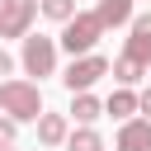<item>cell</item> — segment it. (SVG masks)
<instances>
[{
	"mask_svg": "<svg viewBox=\"0 0 151 151\" xmlns=\"http://www.w3.org/2000/svg\"><path fill=\"white\" fill-rule=\"evenodd\" d=\"M0 113L14 123H38L42 118V90L38 80H0Z\"/></svg>",
	"mask_w": 151,
	"mask_h": 151,
	"instance_id": "obj_1",
	"label": "cell"
},
{
	"mask_svg": "<svg viewBox=\"0 0 151 151\" xmlns=\"http://www.w3.org/2000/svg\"><path fill=\"white\" fill-rule=\"evenodd\" d=\"M99 38H104V24L94 19V9H85V14L76 9V19L61 24V47H66L71 57H90Z\"/></svg>",
	"mask_w": 151,
	"mask_h": 151,
	"instance_id": "obj_2",
	"label": "cell"
},
{
	"mask_svg": "<svg viewBox=\"0 0 151 151\" xmlns=\"http://www.w3.org/2000/svg\"><path fill=\"white\" fill-rule=\"evenodd\" d=\"M24 71L28 76H57V38H42V33H28L24 38V52H19Z\"/></svg>",
	"mask_w": 151,
	"mask_h": 151,
	"instance_id": "obj_3",
	"label": "cell"
},
{
	"mask_svg": "<svg viewBox=\"0 0 151 151\" xmlns=\"http://www.w3.org/2000/svg\"><path fill=\"white\" fill-rule=\"evenodd\" d=\"M109 76V57H99V52H90V57H71V66L61 71V85L71 90V94H85L94 80H104Z\"/></svg>",
	"mask_w": 151,
	"mask_h": 151,
	"instance_id": "obj_4",
	"label": "cell"
},
{
	"mask_svg": "<svg viewBox=\"0 0 151 151\" xmlns=\"http://www.w3.org/2000/svg\"><path fill=\"white\" fill-rule=\"evenodd\" d=\"M38 19V0H0V38H28Z\"/></svg>",
	"mask_w": 151,
	"mask_h": 151,
	"instance_id": "obj_5",
	"label": "cell"
},
{
	"mask_svg": "<svg viewBox=\"0 0 151 151\" xmlns=\"http://www.w3.org/2000/svg\"><path fill=\"white\" fill-rule=\"evenodd\" d=\"M113 151H151V118H127L118 127Z\"/></svg>",
	"mask_w": 151,
	"mask_h": 151,
	"instance_id": "obj_6",
	"label": "cell"
},
{
	"mask_svg": "<svg viewBox=\"0 0 151 151\" xmlns=\"http://www.w3.org/2000/svg\"><path fill=\"white\" fill-rule=\"evenodd\" d=\"M127 57H137L142 66L151 61V9L132 14V24H127Z\"/></svg>",
	"mask_w": 151,
	"mask_h": 151,
	"instance_id": "obj_7",
	"label": "cell"
},
{
	"mask_svg": "<svg viewBox=\"0 0 151 151\" xmlns=\"http://www.w3.org/2000/svg\"><path fill=\"white\" fill-rule=\"evenodd\" d=\"M66 137H71L66 113H42V118H38V142H42V146H66Z\"/></svg>",
	"mask_w": 151,
	"mask_h": 151,
	"instance_id": "obj_8",
	"label": "cell"
},
{
	"mask_svg": "<svg viewBox=\"0 0 151 151\" xmlns=\"http://www.w3.org/2000/svg\"><path fill=\"white\" fill-rule=\"evenodd\" d=\"M94 19L104 24V33L109 28H123V24H132V0H99L94 5Z\"/></svg>",
	"mask_w": 151,
	"mask_h": 151,
	"instance_id": "obj_9",
	"label": "cell"
},
{
	"mask_svg": "<svg viewBox=\"0 0 151 151\" xmlns=\"http://www.w3.org/2000/svg\"><path fill=\"white\" fill-rule=\"evenodd\" d=\"M142 71H146V66H142L137 57H127V52H123L118 61H109V76L118 80V90H132V85L142 80Z\"/></svg>",
	"mask_w": 151,
	"mask_h": 151,
	"instance_id": "obj_10",
	"label": "cell"
},
{
	"mask_svg": "<svg viewBox=\"0 0 151 151\" xmlns=\"http://www.w3.org/2000/svg\"><path fill=\"white\" fill-rule=\"evenodd\" d=\"M99 113H104V99H94L90 90H85V94H71V118H76L80 127H90Z\"/></svg>",
	"mask_w": 151,
	"mask_h": 151,
	"instance_id": "obj_11",
	"label": "cell"
},
{
	"mask_svg": "<svg viewBox=\"0 0 151 151\" xmlns=\"http://www.w3.org/2000/svg\"><path fill=\"white\" fill-rule=\"evenodd\" d=\"M104 113H113L118 123H127V118L137 113V94H132V90H113V94L104 99Z\"/></svg>",
	"mask_w": 151,
	"mask_h": 151,
	"instance_id": "obj_12",
	"label": "cell"
},
{
	"mask_svg": "<svg viewBox=\"0 0 151 151\" xmlns=\"http://www.w3.org/2000/svg\"><path fill=\"white\" fill-rule=\"evenodd\" d=\"M66 151H104V137H99L94 127H76V132L66 137Z\"/></svg>",
	"mask_w": 151,
	"mask_h": 151,
	"instance_id": "obj_13",
	"label": "cell"
},
{
	"mask_svg": "<svg viewBox=\"0 0 151 151\" xmlns=\"http://www.w3.org/2000/svg\"><path fill=\"white\" fill-rule=\"evenodd\" d=\"M38 14H47L57 24H71L76 19V0H38Z\"/></svg>",
	"mask_w": 151,
	"mask_h": 151,
	"instance_id": "obj_14",
	"label": "cell"
},
{
	"mask_svg": "<svg viewBox=\"0 0 151 151\" xmlns=\"http://www.w3.org/2000/svg\"><path fill=\"white\" fill-rule=\"evenodd\" d=\"M14 137H19V123H14V118H0V151H9Z\"/></svg>",
	"mask_w": 151,
	"mask_h": 151,
	"instance_id": "obj_15",
	"label": "cell"
},
{
	"mask_svg": "<svg viewBox=\"0 0 151 151\" xmlns=\"http://www.w3.org/2000/svg\"><path fill=\"white\" fill-rule=\"evenodd\" d=\"M137 113H146V118H151V85H146V90L137 94Z\"/></svg>",
	"mask_w": 151,
	"mask_h": 151,
	"instance_id": "obj_16",
	"label": "cell"
},
{
	"mask_svg": "<svg viewBox=\"0 0 151 151\" xmlns=\"http://www.w3.org/2000/svg\"><path fill=\"white\" fill-rule=\"evenodd\" d=\"M9 71H14V57H9L5 47H0V76H9Z\"/></svg>",
	"mask_w": 151,
	"mask_h": 151,
	"instance_id": "obj_17",
	"label": "cell"
},
{
	"mask_svg": "<svg viewBox=\"0 0 151 151\" xmlns=\"http://www.w3.org/2000/svg\"><path fill=\"white\" fill-rule=\"evenodd\" d=\"M9 151H14V146H9Z\"/></svg>",
	"mask_w": 151,
	"mask_h": 151,
	"instance_id": "obj_18",
	"label": "cell"
}]
</instances>
